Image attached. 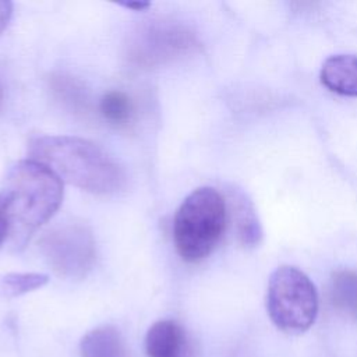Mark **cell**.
Listing matches in <instances>:
<instances>
[{"instance_id": "obj_1", "label": "cell", "mask_w": 357, "mask_h": 357, "mask_svg": "<svg viewBox=\"0 0 357 357\" xmlns=\"http://www.w3.org/2000/svg\"><path fill=\"white\" fill-rule=\"evenodd\" d=\"M29 159L59 178L92 194H113L124 184L121 167L96 144L68 135H40L28 145Z\"/></svg>"}, {"instance_id": "obj_2", "label": "cell", "mask_w": 357, "mask_h": 357, "mask_svg": "<svg viewBox=\"0 0 357 357\" xmlns=\"http://www.w3.org/2000/svg\"><path fill=\"white\" fill-rule=\"evenodd\" d=\"M4 183L0 194L10 219L11 241L15 248H22L59 209L63 181L45 165L26 159L10 167Z\"/></svg>"}, {"instance_id": "obj_3", "label": "cell", "mask_w": 357, "mask_h": 357, "mask_svg": "<svg viewBox=\"0 0 357 357\" xmlns=\"http://www.w3.org/2000/svg\"><path fill=\"white\" fill-rule=\"evenodd\" d=\"M225 198L212 187L194 190L174 216V245L185 262L206 258L220 241L226 227Z\"/></svg>"}, {"instance_id": "obj_4", "label": "cell", "mask_w": 357, "mask_h": 357, "mask_svg": "<svg viewBox=\"0 0 357 357\" xmlns=\"http://www.w3.org/2000/svg\"><path fill=\"white\" fill-rule=\"evenodd\" d=\"M266 311L283 332L301 333L315 322L318 291L312 280L298 268L282 265L268 280Z\"/></svg>"}, {"instance_id": "obj_5", "label": "cell", "mask_w": 357, "mask_h": 357, "mask_svg": "<svg viewBox=\"0 0 357 357\" xmlns=\"http://www.w3.org/2000/svg\"><path fill=\"white\" fill-rule=\"evenodd\" d=\"M39 247L52 269L68 279H81L95 262L96 248L91 230L79 222H63L49 229Z\"/></svg>"}, {"instance_id": "obj_6", "label": "cell", "mask_w": 357, "mask_h": 357, "mask_svg": "<svg viewBox=\"0 0 357 357\" xmlns=\"http://www.w3.org/2000/svg\"><path fill=\"white\" fill-rule=\"evenodd\" d=\"M197 39L174 21H151L139 25L127 45L128 59L138 66L153 67L192 52Z\"/></svg>"}, {"instance_id": "obj_7", "label": "cell", "mask_w": 357, "mask_h": 357, "mask_svg": "<svg viewBox=\"0 0 357 357\" xmlns=\"http://www.w3.org/2000/svg\"><path fill=\"white\" fill-rule=\"evenodd\" d=\"M145 351L148 357H188L187 335L174 321H158L146 332Z\"/></svg>"}, {"instance_id": "obj_8", "label": "cell", "mask_w": 357, "mask_h": 357, "mask_svg": "<svg viewBox=\"0 0 357 357\" xmlns=\"http://www.w3.org/2000/svg\"><path fill=\"white\" fill-rule=\"evenodd\" d=\"M319 79L332 92L357 98V54L339 53L329 56L322 63Z\"/></svg>"}, {"instance_id": "obj_9", "label": "cell", "mask_w": 357, "mask_h": 357, "mask_svg": "<svg viewBox=\"0 0 357 357\" xmlns=\"http://www.w3.org/2000/svg\"><path fill=\"white\" fill-rule=\"evenodd\" d=\"M82 357H128L127 346L120 332L110 325L89 331L79 344Z\"/></svg>"}, {"instance_id": "obj_10", "label": "cell", "mask_w": 357, "mask_h": 357, "mask_svg": "<svg viewBox=\"0 0 357 357\" xmlns=\"http://www.w3.org/2000/svg\"><path fill=\"white\" fill-rule=\"evenodd\" d=\"M329 296L333 307L357 319V272L340 269L332 275Z\"/></svg>"}, {"instance_id": "obj_11", "label": "cell", "mask_w": 357, "mask_h": 357, "mask_svg": "<svg viewBox=\"0 0 357 357\" xmlns=\"http://www.w3.org/2000/svg\"><path fill=\"white\" fill-rule=\"evenodd\" d=\"M49 278L43 273H7L0 278V296L13 298L43 287Z\"/></svg>"}, {"instance_id": "obj_12", "label": "cell", "mask_w": 357, "mask_h": 357, "mask_svg": "<svg viewBox=\"0 0 357 357\" xmlns=\"http://www.w3.org/2000/svg\"><path fill=\"white\" fill-rule=\"evenodd\" d=\"M102 116L113 124H127L134 113L131 99L121 91H110L105 93L99 103Z\"/></svg>"}, {"instance_id": "obj_13", "label": "cell", "mask_w": 357, "mask_h": 357, "mask_svg": "<svg viewBox=\"0 0 357 357\" xmlns=\"http://www.w3.org/2000/svg\"><path fill=\"white\" fill-rule=\"evenodd\" d=\"M234 216L238 236L244 244H255L261 237V230L255 213L248 201L241 195H234Z\"/></svg>"}, {"instance_id": "obj_14", "label": "cell", "mask_w": 357, "mask_h": 357, "mask_svg": "<svg viewBox=\"0 0 357 357\" xmlns=\"http://www.w3.org/2000/svg\"><path fill=\"white\" fill-rule=\"evenodd\" d=\"M52 89L56 96L68 105L74 110H85L86 107V92L84 86L71 77L59 75L52 79Z\"/></svg>"}, {"instance_id": "obj_15", "label": "cell", "mask_w": 357, "mask_h": 357, "mask_svg": "<svg viewBox=\"0 0 357 357\" xmlns=\"http://www.w3.org/2000/svg\"><path fill=\"white\" fill-rule=\"evenodd\" d=\"M8 234H10V219H8V213H7V209H6L4 199L0 194V245L7 238Z\"/></svg>"}, {"instance_id": "obj_16", "label": "cell", "mask_w": 357, "mask_h": 357, "mask_svg": "<svg viewBox=\"0 0 357 357\" xmlns=\"http://www.w3.org/2000/svg\"><path fill=\"white\" fill-rule=\"evenodd\" d=\"M11 14H13V3L7 0H0V33L8 25Z\"/></svg>"}, {"instance_id": "obj_17", "label": "cell", "mask_w": 357, "mask_h": 357, "mask_svg": "<svg viewBox=\"0 0 357 357\" xmlns=\"http://www.w3.org/2000/svg\"><path fill=\"white\" fill-rule=\"evenodd\" d=\"M120 6H123L126 8H131L134 11H144L151 6V3L144 1V0H137V1H121Z\"/></svg>"}, {"instance_id": "obj_18", "label": "cell", "mask_w": 357, "mask_h": 357, "mask_svg": "<svg viewBox=\"0 0 357 357\" xmlns=\"http://www.w3.org/2000/svg\"><path fill=\"white\" fill-rule=\"evenodd\" d=\"M1 98H3V93H1V89H0V103H1Z\"/></svg>"}]
</instances>
